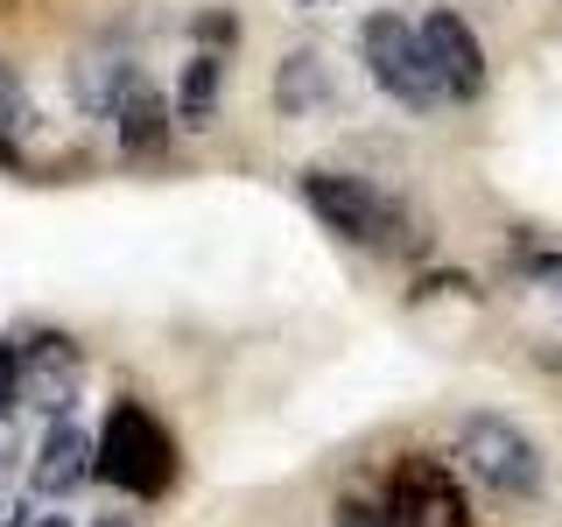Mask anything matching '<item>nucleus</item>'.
<instances>
[{"mask_svg": "<svg viewBox=\"0 0 562 527\" xmlns=\"http://www.w3.org/2000/svg\"><path fill=\"white\" fill-rule=\"evenodd\" d=\"M99 479H113L134 500H155V492L176 485V436L155 422L140 401H113L99 429Z\"/></svg>", "mask_w": 562, "mask_h": 527, "instance_id": "nucleus-1", "label": "nucleus"}, {"mask_svg": "<svg viewBox=\"0 0 562 527\" xmlns=\"http://www.w3.org/2000/svg\"><path fill=\"white\" fill-rule=\"evenodd\" d=\"M359 49H366V70H373V85L386 99L415 105V113L443 105V78H436V64H429V43H422V29H408L401 14H373V22L359 29Z\"/></svg>", "mask_w": 562, "mask_h": 527, "instance_id": "nucleus-2", "label": "nucleus"}, {"mask_svg": "<svg viewBox=\"0 0 562 527\" xmlns=\"http://www.w3.org/2000/svg\"><path fill=\"white\" fill-rule=\"evenodd\" d=\"M457 457H464L471 479L506 492V500H535L541 492V450H535V436L506 415H471L464 429H457Z\"/></svg>", "mask_w": 562, "mask_h": 527, "instance_id": "nucleus-3", "label": "nucleus"}, {"mask_svg": "<svg viewBox=\"0 0 562 527\" xmlns=\"http://www.w3.org/2000/svg\"><path fill=\"white\" fill-rule=\"evenodd\" d=\"M303 198H310V211L330 225L338 239H351V246H394L401 239V211L380 198L366 176H345V169H310L303 176Z\"/></svg>", "mask_w": 562, "mask_h": 527, "instance_id": "nucleus-4", "label": "nucleus"}, {"mask_svg": "<svg viewBox=\"0 0 562 527\" xmlns=\"http://www.w3.org/2000/svg\"><path fill=\"white\" fill-rule=\"evenodd\" d=\"M386 527H471L464 485L450 479L443 457H401L386 485Z\"/></svg>", "mask_w": 562, "mask_h": 527, "instance_id": "nucleus-5", "label": "nucleus"}, {"mask_svg": "<svg viewBox=\"0 0 562 527\" xmlns=\"http://www.w3.org/2000/svg\"><path fill=\"white\" fill-rule=\"evenodd\" d=\"M78 386H85V359H78V345H70V338H35V345H22V401H29V408L70 422Z\"/></svg>", "mask_w": 562, "mask_h": 527, "instance_id": "nucleus-6", "label": "nucleus"}, {"mask_svg": "<svg viewBox=\"0 0 562 527\" xmlns=\"http://www.w3.org/2000/svg\"><path fill=\"white\" fill-rule=\"evenodd\" d=\"M422 43H429V64H436V78H443V99H479L485 92V49H479V35H471L464 14L436 8L429 22H422Z\"/></svg>", "mask_w": 562, "mask_h": 527, "instance_id": "nucleus-7", "label": "nucleus"}, {"mask_svg": "<svg viewBox=\"0 0 562 527\" xmlns=\"http://www.w3.org/2000/svg\"><path fill=\"white\" fill-rule=\"evenodd\" d=\"M99 471V444L78 429V422H49L43 450H35V492L43 500H70L85 479Z\"/></svg>", "mask_w": 562, "mask_h": 527, "instance_id": "nucleus-8", "label": "nucleus"}, {"mask_svg": "<svg viewBox=\"0 0 562 527\" xmlns=\"http://www.w3.org/2000/svg\"><path fill=\"white\" fill-rule=\"evenodd\" d=\"M113 134H120L127 155L162 148V141H169V99L155 92V85H134V92L120 99V113H113Z\"/></svg>", "mask_w": 562, "mask_h": 527, "instance_id": "nucleus-9", "label": "nucleus"}, {"mask_svg": "<svg viewBox=\"0 0 562 527\" xmlns=\"http://www.w3.org/2000/svg\"><path fill=\"white\" fill-rule=\"evenodd\" d=\"M134 85H140V78H134V64L120 57V49H113V57H105V49H92V57L78 64V99H85V113H99V120H113L120 99H127Z\"/></svg>", "mask_w": 562, "mask_h": 527, "instance_id": "nucleus-10", "label": "nucleus"}, {"mask_svg": "<svg viewBox=\"0 0 562 527\" xmlns=\"http://www.w3.org/2000/svg\"><path fill=\"white\" fill-rule=\"evenodd\" d=\"M330 92V78H324V57L316 49H295L289 64H281V78H274V99H281V113H310L316 99Z\"/></svg>", "mask_w": 562, "mask_h": 527, "instance_id": "nucleus-11", "label": "nucleus"}, {"mask_svg": "<svg viewBox=\"0 0 562 527\" xmlns=\"http://www.w3.org/2000/svg\"><path fill=\"white\" fill-rule=\"evenodd\" d=\"M218 78H225V64L211 57V49H198L190 57V70H183V92H176V113L198 127V120H211V105H218Z\"/></svg>", "mask_w": 562, "mask_h": 527, "instance_id": "nucleus-12", "label": "nucleus"}, {"mask_svg": "<svg viewBox=\"0 0 562 527\" xmlns=\"http://www.w3.org/2000/svg\"><path fill=\"white\" fill-rule=\"evenodd\" d=\"M29 127V92L8 64H0V155H14V134Z\"/></svg>", "mask_w": 562, "mask_h": 527, "instance_id": "nucleus-13", "label": "nucleus"}, {"mask_svg": "<svg viewBox=\"0 0 562 527\" xmlns=\"http://www.w3.org/2000/svg\"><path fill=\"white\" fill-rule=\"evenodd\" d=\"M233 35H239L233 14H218V8H204V14H198V43L211 49V57H218V43H233Z\"/></svg>", "mask_w": 562, "mask_h": 527, "instance_id": "nucleus-14", "label": "nucleus"}, {"mask_svg": "<svg viewBox=\"0 0 562 527\" xmlns=\"http://www.w3.org/2000/svg\"><path fill=\"white\" fill-rule=\"evenodd\" d=\"M22 401V345H0V408Z\"/></svg>", "mask_w": 562, "mask_h": 527, "instance_id": "nucleus-15", "label": "nucleus"}, {"mask_svg": "<svg viewBox=\"0 0 562 527\" xmlns=\"http://www.w3.org/2000/svg\"><path fill=\"white\" fill-rule=\"evenodd\" d=\"M338 527H386V506H366V500H338Z\"/></svg>", "mask_w": 562, "mask_h": 527, "instance_id": "nucleus-16", "label": "nucleus"}, {"mask_svg": "<svg viewBox=\"0 0 562 527\" xmlns=\"http://www.w3.org/2000/svg\"><path fill=\"white\" fill-rule=\"evenodd\" d=\"M527 281H541L549 295H562V254H541V260H527Z\"/></svg>", "mask_w": 562, "mask_h": 527, "instance_id": "nucleus-17", "label": "nucleus"}, {"mask_svg": "<svg viewBox=\"0 0 562 527\" xmlns=\"http://www.w3.org/2000/svg\"><path fill=\"white\" fill-rule=\"evenodd\" d=\"M8 485H14V444H8V429H0V500H8Z\"/></svg>", "mask_w": 562, "mask_h": 527, "instance_id": "nucleus-18", "label": "nucleus"}, {"mask_svg": "<svg viewBox=\"0 0 562 527\" xmlns=\"http://www.w3.org/2000/svg\"><path fill=\"white\" fill-rule=\"evenodd\" d=\"M92 527H134V520H127V514H105V520H92Z\"/></svg>", "mask_w": 562, "mask_h": 527, "instance_id": "nucleus-19", "label": "nucleus"}, {"mask_svg": "<svg viewBox=\"0 0 562 527\" xmlns=\"http://www.w3.org/2000/svg\"><path fill=\"white\" fill-rule=\"evenodd\" d=\"M35 527H70V520H64V514H43V520H35Z\"/></svg>", "mask_w": 562, "mask_h": 527, "instance_id": "nucleus-20", "label": "nucleus"}]
</instances>
